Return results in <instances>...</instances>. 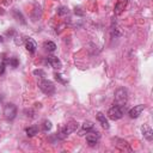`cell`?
I'll use <instances>...</instances> for the list:
<instances>
[{
  "mask_svg": "<svg viewBox=\"0 0 153 153\" xmlns=\"http://www.w3.org/2000/svg\"><path fill=\"white\" fill-rule=\"evenodd\" d=\"M38 87L39 90L44 93V94H48V96H51L55 93V85L53 81L48 80V79H42L38 81Z\"/></svg>",
  "mask_w": 153,
  "mask_h": 153,
  "instance_id": "1",
  "label": "cell"
},
{
  "mask_svg": "<svg viewBox=\"0 0 153 153\" xmlns=\"http://www.w3.org/2000/svg\"><path fill=\"white\" fill-rule=\"evenodd\" d=\"M124 108L126 106H121V105H117V104L112 105L108 110V117L112 121H117V120L122 118L123 115H124Z\"/></svg>",
  "mask_w": 153,
  "mask_h": 153,
  "instance_id": "2",
  "label": "cell"
},
{
  "mask_svg": "<svg viewBox=\"0 0 153 153\" xmlns=\"http://www.w3.org/2000/svg\"><path fill=\"white\" fill-rule=\"evenodd\" d=\"M127 100H128V91L124 87H118L115 91V104L126 106Z\"/></svg>",
  "mask_w": 153,
  "mask_h": 153,
  "instance_id": "3",
  "label": "cell"
},
{
  "mask_svg": "<svg viewBox=\"0 0 153 153\" xmlns=\"http://www.w3.org/2000/svg\"><path fill=\"white\" fill-rule=\"evenodd\" d=\"M17 116V106L12 103H7L4 106V117L7 121H12L14 120Z\"/></svg>",
  "mask_w": 153,
  "mask_h": 153,
  "instance_id": "4",
  "label": "cell"
},
{
  "mask_svg": "<svg viewBox=\"0 0 153 153\" xmlns=\"http://www.w3.org/2000/svg\"><path fill=\"white\" fill-rule=\"evenodd\" d=\"M99 137H100V134H99V131H97V130H93V129H92L91 131L86 133V141H87L88 146H91V147H93V146L97 145Z\"/></svg>",
  "mask_w": 153,
  "mask_h": 153,
  "instance_id": "5",
  "label": "cell"
},
{
  "mask_svg": "<svg viewBox=\"0 0 153 153\" xmlns=\"http://www.w3.org/2000/svg\"><path fill=\"white\" fill-rule=\"evenodd\" d=\"M24 44H25L26 50L29 53H31V54H33L36 51V49H37V43L31 37H24Z\"/></svg>",
  "mask_w": 153,
  "mask_h": 153,
  "instance_id": "6",
  "label": "cell"
},
{
  "mask_svg": "<svg viewBox=\"0 0 153 153\" xmlns=\"http://www.w3.org/2000/svg\"><path fill=\"white\" fill-rule=\"evenodd\" d=\"M145 105L143 104H139V105H135L134 108H131L129 111H128V115H129V117L130 118H137L140 115H141V112L145 110Z\"/></svg>",
  "mask_w": 153,
  "mask_h": 153,
  "instance_id": "7",
  "label": "cell"
},
{
  "mask_svg": "<svg viewBox=\"0 0 153 153\" xmlns=\"http://www.w3.org/2000/svg\"><path fill=\"white\" fill-rule=\"evenodd\" d=\"M45 62L48 63V65H50L54 69H61L62 68V62L60 61V59L59 57H56V56H48L47 57V60H45Z\"/></svg>",
  "mask_w": 153,
  "mask_h": 153,
  "instance_id": "8",
  "label": "cell"
},
{
  "mask_svg": "<svg viewBox=\"0 0 153 153\" xmlns=\"http://www.w3.org/2000/svg\"><path fill=\"white\" fill-rule=\"evenodd\" d=\"M141 131H142V136L147 140V141H152L153 140V130L148 124H143L141 127Z\"/></svg>",
  "mask_w": 153,
  "mask_h": 153,
  "instance_id": "9",
  "label": "cell"
},
{
  "mask_svg": "<svg viewBox=\"0 0 153 153\" xmlns=\"http://www.w3.org/2000/svg\"><path fill=\"white\" fill-rule=\"evenodd\" d=\"M92 129H94V124H93L91 121H85V122L81 124V130L79 131V135L82 136V135H85L86 133L91 131Z\"/></svg>",
  "mask_w": 153,
  "mask_h": 153,
  "instance_id": "10",
  "label": "cell"
},
{
  "mask_svg": "<svg viewBox=\"0 0 153 153\" xmlns=\"http://www.w3.org/2000/svg\"><path fill=\"white\" fill-rule=\"evenodd\" d=\"M96 117H97V121L100 123V126L104 128V129H109V122H108V118L105 117V115L103 114V112H97V115H96Z\"/></svg>",
  "mask_w": 153,
  "mask_h": 153,
  "instance_id": "11",
  "label": "cell"
},
{
  "mask_svg": "<svg viewBox=\"0 0 153 153\" xmlns=\"http://www.w3.org/2000/svg\"><path fill=\"white\" fill-rule=\"evenodd\" d=\"M127 2H128L127 0H117V2L115 5V14H117V16L121 14L126 8Z\"/></svg>",
  "mask_w": 153,
  "mask_h": 153,
  "instance_id": "12",
  "label": "cell"
},
{
  "mask_svg": "<svg viewBox=\"0 0 153 153\" xmlns=\"http://www.w3.org/2000/svg\"><path fill=\"white\" fill-rule=\"evenodd\" d=\"M116 146H117V148H120L121 151H131V147H130V145L126 141V140H122V139H117L116 140Z\"/></svg>",
  "mask_w": 153,
  "mask_h": 153,
  "instance_id": "13",
  "label": "cell"
},
{
  "mask_svg": "<svg viewBox=\"0 0 153 153\" xmlns=\"http://www.w3.org/2000/svg\"><path fill=\"white\" fill-rule=\"evenodd\" d=\"M63 127H65L67 134L69 135V134H72L73 131H75V130L78 129V122H75V121H69V122H68L67 124H65Z\"/></svg>",
  "mask_w": 153,
  "mask_h": 153,
  "instance_id": "14",
  "label": "cell"
},
{
  "mask_svg": "<svg viewBox=\"0 0 153 153\" xmlns=\"http://www.w3.org/2000/svg\"><path fill=\"white\" fill-rule=\"evenodd\" d=\"M43 47H44V49H45L47 51H49V53H54V51L56 50V44H55L54 42H51V41H45V42L43 43Z\"/></svg>",
  "mask_w": 153,
  "mask_h": 153,
  "instance_id": "15",
  "label": "cell"
},
{
  "mask_svg": "<svg viewBox=\"0 0 153 153\" xmlns=\"http://www.w3.org/2000/svg\"><path fill=\"white\" fill-rule=\"evenodd\" d=\"M25 133H26V135H27L29 137H32V136H35V135L38 133V128H37L36 126L27 127V128L25 129Z\"/></svg>",
  "mask_w": 153,
  "mask_h": 153,
  "instance_id": "16",
  "label": "cell"
},
{
  "mask_svg": "<svg viewBox=\"0 0 153 153\" xmlns=\"http://www.w3.org/2000/svg\"><path fill=\"white\" fill-rule=\"evenodd\" d=\"M13 17L18 20V22H20L22 24H25L26 22H25V19H24V17H23V14H22V12H19V10H17V8H13Z\"/></svg>",
  "mask_w": 153,
  "mask_h": 153,
  "instance_id": "17",
  "label": "cell"
},
{
  "mask_svg": "<svg viewBox=\"0 0 153 153\" xmlns=\"http://www.w3.org/2000/svg\"><path fill=\"white\" fill-rule=\"evenodd\" d=\"M54 78H55L56 81H59V82H61V84H67V81H68L61 73H57V72L54 73Z\"/></svg>",
  "mask_w": 153,
  "mask_h": 153,
  "instance_id": "18",
  "label": "cell"
},
{
  "mask_svg": "<svg viewBox=\"0 0 153 153\" xmlns=\"http://www.w3.org/2000/svg\"><path fill=\"white\" fill-rule=\"evenodd\" d=\"M69 13V8L67 7V6H60L59 8H57V14L59 16H66V14H68Z\"/></svg>",
  "mask_w": 153,
  "mask_h": 153,
  "instance_id": "19",
  "label": "cell"
},
{
  "mask_svg": "<svg viewBox=\"0 0 153 153\" xmlns=\"http://www.w3.org/2000/svg\"><path fill=\"white\" fill-rule=\"evenodd\" d=\"M51 127H53V124H51V122H50L49 120H44V121H43V123H42V129H43L44 131H49V130L51 129Z\"/></svg>",
  "mask_w": 153,
  "mask_h": 153,
  "instance_id": "20",
  "label": "cell"
},
{
  "mask_svg": "<svg viewBox=\"0 0 153 153\" xmlns=\"http://www.w3.org/2000/svg\"><path fill=\"white\" fill-rule=\"evenodd\" d=\"M7 62H8V65H10L12 68L18 67V65H19V60H18L17 57H10V59L7 60Z\"/></svg>",
  "mask_w": 153,
  "mask_h": 153,
  "instance_id": "21",
  "label": "cell"
},
{
  "mask_svg": "<svg viewBox=\"0 0 153 153\" xmlns=\"http://www.w3.org/2000/svg\"><path fill=\"white\" fill-rule=\"evenodd\" d=\"M32 74H33L35 76L41 78V79H44V78H45V75H47V74H45V72H44L43 69H39V68H38V69H35V71L32 72Z\"/></svg>",
  "mask_w": 153,
  "mask_h": 153,
  "instance_id": "22",
  "label": "cell"
},
{
  "mask_svg": "<svg viewBox=\"0 0 153 153\" xmlns=\"http://www.w3.org/2000/svg\"><path fill=\"white\" fill-rule=\"evenodd\" d=\"M13 39H14V43H16L17 45H20V44H23V43H24V39H23L18 33H16V35L13 36Z\"/></svg>",
  "mask_w": 153,
  "mask_h": 153,
  "instance_id": "23",
  "label": "cell"
},
{
  "mask_svg": "<svg viewBox=\"0 0 153 153\" xmlns=\"http://www.w3.org/2000/svg\"><path fill=\"white\" fill-rule=\"evenodd\" d=\"M5 68H6V61L2 60V61L0 62V75H2V74L5 73Z\"/></svg>",
  "mask_w": 153,
  "mask_h": 153,
  "instance_id": "24",
  "label": "cell"
},
{
  "mask_svg": "<svg viewBox=\"0 0 153 153\" xmlns=\"http://www.w3.org/2000/svg\"><path fill=\"white\" fill-rule=\"evenodd\" d=\"M74 13H75L76 16H80V17H82V16L85 14V12H84L80 7H75V8H74Z\"/></svg>",
  "mask_w": 153,
  "mask_h": 153,
  "instance_id": "25",
  "label": "cell"
},
{
  "mask_svg": "<svg viewBox=\"0 0 153 153\" xmlns=\"http://www.w3.org/2000/svg\"><path fill=\"white\" fill-rule=\"evenodd\" d=\"M25 114H30V115H29V116H30V117H31V118H32V117H33V111H32V110H31V109H30V110H27V109H26V110H25ZM29 116H27V117H29Z\"/></svg>",
  "mask_w": 153,
  "mask_h": 153,
  "instance_id": "26",
  "label": "cell"
},
{
  "mask_svg": "<svg viewBox=\"0 0 153 153\" xmlns=\"http://www.w3.org/2000/svg\"><path fill=\"white\" fill-rule=\"evenodd\" d=\"M0 42H4V37L0 35Z\"/></svg>",
  "mask_w": 153,
  "mask_h": 153,
  "instance_id": "27",
  "label": "cell"
}]
</instances>
